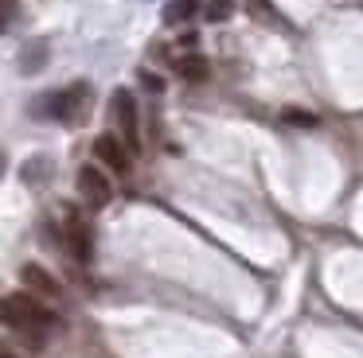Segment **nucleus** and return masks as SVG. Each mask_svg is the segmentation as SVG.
Masks as SVG:
<instances>
[{
    "instance_id": "f257e3e1",
    "label": "nucleus",
    "mask_w": 363,
    "mask_h": 358,
    "mask_svg": "<svg viewBox=\"0 0 363 358\" xmlns=\"http://www.w3.org/2000/svg\"><path fill=\"white\" fill-rule=\"evenodd\" d=\"M4 323L12 331H24L32 339V347H40V335L48 327H55L59 319H55V311L43 308L40 300H32L28 292H12V296H4Z\"/></svg>"
},
{
    "instance_id": "f03ea898",
    "label": "nucleus",
    "mask_w": 363,
    "mask_h": 358,
    "mask_svg": "<svg viewBox=\"0 0 363 358\" xmlns=\"http://www.w3.org/2000/svg\"><path fill=\"white\" fill-rule=\"evenodd\" d=\"M86 109H90V86L86 82H74V86H67L63 93L43 98L40 105H35V113H40V117H55V121H82Z\"/></svg>"
},
{
    "instance_id": "7ed1b4c3",
    "label": "nucleus",
    "mask_w": 363,
    "mask_h": 358,
    "mask_svg": "<svg viewBox=\"0 0 363 358\" xmlns=\"http://www.w3.org/2000/svg\"><path fill=\"white\" fill-rule=\"evenodd\" d=\"M110 121L118 125V137L129 144V152H141V121H137V101L125 86H118L110 98Z\"/></svg>"
},
{
    "instance_id": "20e7f679",
    "label": "nucleus",
    "mask_w": 363,
    "mask_h": 358,
    "mask_svg": "<svg viewBox=\"0 0 363 358\" xmlns=\"http://www.w3.org/2000/svg\"><path fill=\"white\" fill-rule=\"evenodd\" d=\"M94 156L106 163V168L118 171V175H125V171L133 168V152H129V144L121 137H113V132H102V137L94 140Z\"/></svg>"
},
{
    "instance_id": "39448f33",
    "label": "nucleus",
    "mask_w": 363,
    "mask_h": 358,
    "mask_svg": "<svg viewBox=\"0 0 363 358\" xmlns=\"http://www.w3.org/2000/svg\"><path fill=\"white\" fill-rule=\"evenodd\" d=\"M79 195L90 207H106V202L113 199V187H110V179H106V171L94 168V163H82L79 168Z\"/></svg>"
},
{
    "instance_id": "423d86ee",
    "label": "nucleus",
    "mask_w": 363,
    "mask_h": 358,
    "mask_svg": "<svg viewBox=\"0 0 363 358\" xmlns=\"http://www.w3.org/2000/svg\"><path fill=\"white\" fill-rule=\"evenodd\" d=\"M67 249L74 253V261L94 257V238H90V226L82 218H67Z\"/></svg>"
},
{
    "instance_id": "0eeeda50",
    "label": "nucleus",
    "mask_w": 363,
    "mask_h": 358,
    "mask_svg": "<svg viewBox=\"0 0 363 358\" xmlns=\"http://www.w3.org/2000/svg\"><path fill=\"white\" fill-rule=\"evenodd\" d=\"M20 277H24V284L32 288V292H40V296H63L59 280L51 277L43 265H24V269H20Z\"/></svg>"
},
{
    "instance_id": "6e6552de",
    "label": "nucleus",
    "mask_w": 363,
    "mask_h": 358,
    "mask_svg": "<svg viewBox=\"0 0 363 358\" xmlns=\"http://www.w3.org/2000/svg\"><path fill=\"white\" fill-rule=\"evenodd\" d=\"M48 54H51L48 39H32V43H28L24 51H20V59H16L20 74H40V70H43V62H48Z\"/></svg>"
},
{
    "instance_id": "1a4fd4ad",
    "label": "nucleus",
    "mask_w": 363,
    "mask_h": 358,
    "mask_svg": "<svg viewBox=\"0 0 363 358\" xmlns=\"http://www.w3.org/2000/svg\"><path fill=\"white\" fill-rule=\"evenodd\" d=\"M176 74L188 78V82H203V78L211 74V62H207L203 54H184V59H176Z\"/></svg>"
},
{
    "instance_id": "9d476101",
    "label": "nucleus",
    "mask_w": 363,
    "mask_h": 358,
    "mask_svg": "<svg viewBox=\"0 0 363 358\" xmlns=\"http://www.w3.org/2000/svg\"><path fill=\"white\" fill-rule=\"evenodd\" d=\"M196 0H172V4H164V23H184L196 16Z\"/></svg>"
},
{
    "instance_id": "9b49d317",
    "label": "nucleus",
    "mask_w": 363,
    "mask_h": 358,
    "mask_svg": "<svg viewBox=\"0 0 363 358\" xmlns=\"http://www.w3.org/2000/svg\"><path fill=\"white\" fill-rule=\"evenodd\" d=\"M230 12H235V0H207V8H203V16L211 23H223Z\"/></svg>"
},
{
    "instance_id": "f8f14e48",
    "label": "nucleus",
    "mask_w": 363,
    "mask_h": 358,
    "mask_svg": "<svg viewBox=\"0 0 363 358\" xmlns=\"http://www.w3.org/2000/svg\"><path fill=\"white\" fill-rule=\"evenodd\" d=\"M285 121H289V125H301V129H313V125H316V117L313 113H301V109H285Z\"/></svg>"
},
{
    "instance_id": "ddd939ff",
    "label": "nucleus",
    "mask_w": 363,
    "mask_h": 358,
    "mask_svg": "<svg viewBox=\"0 0 363 358\" xmlns=\"http://www.w3.org/2000/svg\"><path fill=\"white\" fill-rule=\"evenodd\" d=\"M16 8H20L16 0H4V31H9L12 23H16Z\"/></svg>"
},
{
    "instance_id": "4468645a",
    "label": "nucleus",
    "mask_w": 363,
    "mask_h": 358,
    "mask_svg": "<svg viewBox=\"0 0 363 358\" xmlns=\"http://www.w3.org/2000/svg\"><path fill=\"white\" fill-rule=\"evenodd\" d=\"M141 82H145V86H149V90H152V93H160V90H164V82H160V78H157V74H149V70H141Z\"/></svg>"
}]
</instances>
